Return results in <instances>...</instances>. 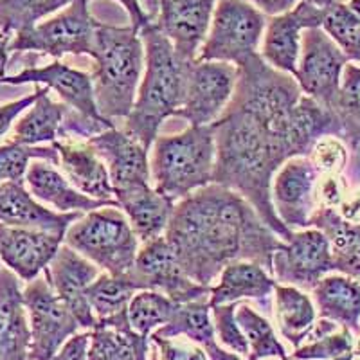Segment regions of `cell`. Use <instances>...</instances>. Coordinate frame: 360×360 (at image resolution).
<instances>
[{"mask_svg":"<svg viewBox=\"0 0 360 360\" xmlns=\"http://www.w3.org/2000/svg\"><path fill=\"white\" fill-rule=\"evenodd\" d=\"M337 213L344 220L352 221V224H360V184L355 191H348V195L344 197L342 204L337 209Z\"/></svg>","mask_w":360,"mask_h":360,"instance_id":"7dc6e473","label":"cell"},{"mask_svg":"<svg viewBox=\"0 0 360 360\" xmlns=\"http://www.w3.org/2000/svg\"><path fill=\"white\" fill-rule=\"evenodd\" d=\"M297 2H308V4H314V6H317V8L324 9L326 6L332 4L333 0H297Z\"/></svg>","mask_w":360,"mask_h":360,"instance_id":"f5cc1de1","label":"cell"},{"mask_svg":"<svg viewBox=\"0 0 360 360\" xmlns=\"http://www.w3.org/2000/svg\"><path fill=\"white\" fill-rule=\"evenodd\" d=\"M179 303L157 290H141L131 297L127 308L128 323L135 333L150 339L157 328L169 323Z\"/></svg>","mask_w":360,"mask_h":360,"instance_id":"d590c367","label":"cell"},{"mask_svg":"<svg viewBox=\"0 0 360 360\" xmlns=\"http://www.w3.org/2000/svg\"><path fill=\"white\" fill-rule=\"evenodd\" d=\"M238 304L240 303L211 307L214 332H217V339H220V342L224 346H227L231 352L238 353V355L249 356V344H247L245 335H243L242 328H240V324L236 321Z\"/></svg>","mask_w":360,"mask_h":360,"instance_id":"60d3db41","label":"cell"},{"mask_svg":"<svg viewBox=\"0 0 360 360\" xmlns=\"http://www.w3.org/2000/svg\"><path fill=\"white\" fill-rule=\"evenodd\" d=\"M44 276L51 283L58 297L72 311L79 326L85 328L86 332L94 330L98 317L89 303L86 288L99 276L98 266L83 258L72 247L63 243L49 266L44 270Z\"/></svg>","mask_w":360,"mask_h":360,"instance_id":"2e32d148","label":"cell"},{"mask_svg":"<svg viewBox=\"0 0 360 360\" xmlns=\"http://www.w3.org/2000/svg\"><path fill=\"white\" fill-rule=\"evenodd\" d=\"M0 83H8V85L37 83V85H44L49 90H54L72 110L79 112L89 119L99 121V123L115 127V123L103 117L96 107L94 86H92L90 74L72 69V67L58 62V60L44 67H25L22 72L15 74V76H4L0 79Z\"/></svg>","mask_w":360,"mask_h":360,"instance_id":"ac0fdd59","label":"cell"},{"mask_svg":"<svg viewBox=\"0 0 360 360\" xmlns=\"http://www.w3.org/2000/svg\"><path fill=\"white\" fill-rule=\"evenodd\" d=\"M150 339L131 330L127 311L98 319L90 330V346L86 360H148Z\"/></svg>","mask_w":360,"mask_h":360,"instance_id":"484cf974","label":"cell"},{"mask_svg":"<svg viewBox=\"0 0 360 360\" xmlns=\"http://www.w3.org/2000/svg\"><path fill=\"white\" fill-rule=\"evenodd\" d=\"M308 227L319 229L328 238L333 254V270L360 279V224L344 220L335 209L317 207Z\"/></svg>","mask_w":360,"mask_h":360,"instance_id":"83f0119b","label":"cell"},{"mask_svg":"<svg viewBox=\"0 0 360 360\" xmlns=\"http://www.w3.org/2000/svg\"><path fill=\"white\" fill-rule=\"evenodd\" d=\"M94 70L90 74L99 114L114 123L127 119L137 99L146 54L135 27H115L99 22L94 38Z\"/></svg>","mask_w":360,"mask_h":360,"instance_id":"277c9868","label":"cell"},{"mask_svg":"<svg viewBox=\"0 0 360 360\" xmlns=\"http://www.w3.org/2000/svg\"><path fill=\"white\" fill-rule=\"evenodd\" d=\"M60 164L74 188L96 200H115L107 164L89 141L78 137H63L53 143Z\"/></svg>","mask_w":360,"mask_h":360,"instance_id":"44dd1931","label":"cell"},{"mask_svg":"<svg viewBox=\"0 0 360 360\" xmlns=\"http://www.w3.org/2000/svg\"><path fill=\"white\" fill-rule=\"evenodd\" d=\"M148 360H159V352H157L155 344L152 342V346H150V353H148Z\"/></svg>","mask_w":360,"mask_h":360,"instance_id":"11a10c76","label":"cell"},{"mask_svg":"<svg viewBox=\"0 0 360 360\" xmlns=\"http://www.w3.org/2000/svg\"><path fill=\"white\" fill-rule=\"evenodd\" d=\"M31 328L18 276L0 269V360H31Z\"/></svg>","mask_w":360,"mask_h":360,"instance_id":"603a6c76","label":"cell"},{"mask_svg":"<svg viewBox=\"0 0 360 360\" xmlns=\"http://www.w3.org/2000/svg\"><path fill=\"white\" fill-rule=\"evenodd\" d=\"M355 342V333L340 326L335 332L303 342L288 360H353Z\"/></svg>","mask_w":360,"mask_h":360,"instance_id":"f35d334b","label":"cell"},{"mask_svg":"<svg viewBox=\"0 0 360 360\" xmlns=\"http://www.w3.org/2000/svg\"><path fill=\"white\" fill-rule=\"evenodd\" d=\"M355 355H360V339H356L355 342Z\"/></svg>","mask_w":360,"mask_h":360,"instance_id":"9f6ffc18","label":"cell"},{"mask_svg":"<svg viewBox=\"0 0 360 360\" xmlns=\"http://www.w3.org/2000/svg\"><path fill=\"white\" fill-rule=\"evenodd\" d=\"M164 236L189 278L204 287L242 259L272 276L274 252L285 242L240 193L214 182L176 202Z\"/></svg>","mask_w":360,"mask_h":360,"instance_id":"7a4b0ae2","label":"cell"},{"mask_svg":"<svg viewBox=\"0 0 360 360\" xmlns=\"http://www.w3.org/2000/svg\"><path fill=\"white\" fill-rule=\"evenodd\" d=\"M236 321L242 328L249 344L247 360H265L278 356L279 360H288V353L278 340L274 328L269 321L254 310L249 303H240L236 308Z\"/></svg>","mask_w":360,"mask_h":360,"instance_id":"836d02e7","label":"cell"},{"mask_svg":"<svg viewBox=\"0 0 360 360\" xmlns=\"http://www.w3.org/2000/svg\"><path fill=\"white\" fill-rule=\"evenodd\" d=\"M13 37L0 33V79L4 78L6 67H8V56H9V41Z\"/></svg>","mask_w":360,"mask_h":360,"instance_id":"816d5d0a","label":"cell"},{"mask_svg":"<svg viewBox=\"0 0 360 360\" xmlns=\"http://www.w3.org/2000/svg\"><path fill=\"white\" fill-rule=\"evenodd\" d=\"M333 272V254L328 238L315 227L294 231L274 252L272 276L279 285L314 290L321 279Z\"/></svg>","mask_w":360,"mask_h":360,"instance_id":"7c38bea8","label":"cell"},{"mask_svg":"<svg viewBox=\"0 0 360 360\" xmlns=\"http://www.w3.org/2000/svg\"><path fill=\"white\" fill-rule=\"evenodd\" d=\"M266 22L265 13L249 0H218L197 60L240 65L247 58L259 53Z\"/></svg>","mask_w":360,"mask_h":360,"instance_id":"52a82bcc","label":"cell"},{"mask_svg":"<svg viewBox=\"0 0 360 360\" xmlns=\"http://www.w3.org/2000/svg\"><path fill=\"white\" fill-rule=\"evenodd\" d=\"M308 159L311 160L319 175L342 173L348 164V150L339 137L328 135L315 143Z\"/></svg>","mask_w":360,"mask_h":360,"instance_id":"b9f144b4","label":"cell"},{"mask_svg":"<svg viewBox=\"0 0 360 360\" xmlns=\"http://www.w3.org/2000/svg\"><path fill=\"white\" fill-rule=\"evenodd\" d=\"M238 67L225 62H195L188 69L186 98L175 115L191 127H207L218 121L236 89Z\"/></svg>","mask_w":360,"mask_h":360,"instance_id":"8fae6325","label":"cell"},{"mask_svg":"<svg viewBox=\"0 0 360 360\" xmlns=\"http://www.w3.org/2000/svg\"><path fill=\"white\" fill-rule=\"evenodd\" d=\"M98 24L90 15L89 0H74L53 18L15 34L9 41V53H41L56 60L65 54L92 56Z\"/></svg>","mask_w":360,"mask_h":360,"instance_id":"ba28073f","label":"cell"},{"mask_svg":"<svg viewBox=\"0 0 360 360\" xmlns=\"http://www.w3.org/2000/svg\"><path fill=\"white\" fill-rule=\"evenodd\" d=\"M24 304L31 328L29 356L31 360H54L63 344L82 326L45 276L29 281L24 290Z\"/></svg>","mask_w":360,"mask_h":360,"instance_id":"9c48e42d","label":"cell"},{"mask_svg":"<svg viewBox=\"0 0 360 360\" xmlns=\"http://www.w3.org/2000/svg\"><path fill=\"white\" fill-rule=\"evenodd\" d=\"M205 353H207L209 360H243L238 353H229L221 349L217 342L209 344L207 348H204Z\"/></svg>","mask_w":360,"mask_h":360,"instance_id":"f907efd6","label":"cell"},{"mask_svg":"<svg viewBox=\"0 0 360 360\" xmlns=\"http://www.w3.org/2000/svg\"><path fill=\"white\" fill-rule=\"evenodd\" d=\"M311 294L321 319L333 321L360 335V279L344 274L324 276Z\"/></svg>","mask_w":360,"mask_h":360,"instance_id":"4316f807","label":"cell"},{"mask_svg":"<svg viewBox=\"0 0 360 360\" xmlns=\"http://www.w3.org/2000/svg\"><path fill=\"white\" fill-rule=\"evenodd\" d=\"M249 2L256 6L262 13H265L269 18L290 11L297 4V0H249Z\"/></svg>","mask_w":360,"mask_h":360,"instance_id":"c3c4849f","label":"cell"},{"mask_svg":"<svg viewBox=\"0 0 360 360\" xmlns=\"http://www.w3.org/2000/svg\"><path fill=\"white\" fill-rule=\"evenodd\" d=\"M74 0H0V33L15 37L40 24Z\"/></svg>","mask_w":360,"mask_h":360,"instance_id":"e575fe53","label":"cell"},{"mask_svg":"<svg viewBox=\"0 0 360 360\" xmlns=\"http://www.w3.org/2000/svg\"><path fill=\"white\" fill-rule=\"evenodd\" d=\"M53 162H33L25 175V184L37 200L49 204L58 213H90L96 209L115 205L117 200H96L74 188L65 175L54 168Z\"/></svg>","mask_w":360,"mask_h":360,"instance_id":"cb8c5ba5","label":"cell"},{"mask_svg":"<svg viewBox=\"0 0 360 360\" xmlns=\"http://www.w3.org/2000/svg\"><path fill=\"white\" fill-rule=\"evenodd\" d=\"M152 148L153 188L169 200L179 202L213 184L217 164L213 124L189 127L175 135H159Z\"/></svg>","mask_w":360,"mask_h":360,"instance_id":"5b68a950","label":"cell"},{"mask_svg":"<svg viewBox=\"0 0 360 360\" xmlns=\"http://www.w3.org/2000/svg\"><path fill=\"white\" fill-rule=\"evenodd\" d=\"M340 128L342 139L349 148L360 146V65L349 62L344 67L342 83H340L339 96L333 105Z\"/></svg>","mask_w":360,"mask_h":360,"instance_id":"8d00e7d4","label":"cell"},{"mask_svg":"<svg viewBox=\"0 0 360 360\" xmlns=\"http://www.w3.org/2000/svg\"><path fill=\"white\" fill-rule=\"evenodd\" d=\"M152 335L162 337V339L186 337L202 348H207L209 344L217 342L211 304L209 301H205V297L189 301V303H179L169 323L157 328Z\"/></svg>","mask_w":360,"mask_h":360,"instance_id":"1f68e13d","label":"cell"},{"mask_svg":"<svg viewBox=\"0 0 360 360\" xmlns=\"http://www.w3.org/2000/svg\"><path fill=\"white\" fill-rule=\"evenodd\" d=\"M144 290L134 272L123 276H112L108 272L99 274L86 288V297L98 319H107L127 311L131 297Z\"/></svg>","mask_w":360,"mask_h":360,"instance_id":"d6a6232c","label":"cell"},{"mask_svg":"<svg viewBox=\"0 0 360 360\" xmlns=\"http://www.w3.org/2000/svg\"><path fill=\"white\" fill-rule=\"evenodd\" d=\"M157 15H150L184 62H195L211 27L218 0H157Z\"/></svg>","mask_w":360,"mask_h":360,"instance_id":"9a60e30c","label":"cell"},{"mask_svg":"<svg viewBox=\"0 0 360 360\" xmlns=\"http://www.w3.org/2000/svg\"><path fill=\"white\" fill-rule=\"evenodd\" d=\"M31 159L60 164V157L53 144L51 146H27V144L8 143L0 146V184L2 182H25Z\"/></svg>","mask_w":360,"mask_h":360,"instance_id":"ab89813d","label":"cell"},{"mask_svg":"<svg viewBox=\"0 0 360 360\" xmlns=\"http://www.w3.org/2000/svg\"><path fill=\"white\" fill-rule=\"evenodd\" d=\"M348 8L352 9V11L356 15V17L360 18V0H349Z\"/></svg>","mask_w":360,"mask_h":360,"instance_id":"db71d44e","label":"cell"},{"mask_svg":"<svg viewBox=\"0 0 360 360\" xmlns=\"http://www.w3.org/2000/svg\"><path fill=\"white\" fill-rule=\"evenodd\" d=\"M134 274L144 290L160 292L175 303H189L211 294V287L198 285L189 278L166 236L143 243L135 259Z\"/></svg>","mask_w":360,"mask_h":360,"instance_id":"4fadbf2b","label":"cell"},{"mask_svg":"<svg viewBox=\"0 0 360 360\" xmlns=\"http://www.w3.org/2000/svg\"><path fill=\"white\" fill-rule=\"evenodd\" d=\"M0 269H2V266H0Z\"/></svg>","mask_w":360,"mask_h":360,"instance_id":"6f0895ef","label":"cell"},{"mask_svg":"<svg viewBox=\"0 0 360 360\" xmlns=\"http://www.w3.org/2000/svg\"><path fill=\"white\" fill-rule=\"evenodd\" d=\"M324 9L308 2H297L290 11L270 17L263 34V60L274 69L295 76L301 54V33L307 29L321 27Z\"/></svg>","mask_w":360,"mask_h":360,"instance_id":"e0dca14e","label":"cell"},{"mask_svg":"<svg viewBox=\"0 0 360 360\" xmlns=\"http://www.w3.org/2000/svg\"><path fill=\"white\" fill-rule=\"evenodd\" d=\"M146 54V69L141 79L134 110L124 119L123 130L152 150L159 137L160 124L175 115L186 98L188 69L193 62H184L176 54L169 38L150 20L139 31Z\"/></svg>","mask_w":360,"mask_h":360,"instance_id":"3957f363","label":"cell"},{"mask_svg":"<svg viewBox=\"0 0 360 360\" xmlns=\"http://www.w3.org/2000/svg\"><path fill=\"white\" fill-rule=\"evenodd\" d=\"M297 103L294 92L279 86L240 90L213 123V182L240 193L285 242L294 231L276 214L272 179L288 159L303 157L295 135Z\"/></svg>","mask_w":360,"mask_h":360,"instance_id":"6da1fadb","label":"cell"},{"mask_svg":"<svg viewBox=\"0 0 360 360\" xmlns=\"http://www.w3.org/2000/svg\"><path fill=\"white\" fill-rule=\"evenodd\" d=\"M89 2H92V0H89ZM117 2L127 9L128 17H130L131 22L130 25L137 29V31H141L148 22L152 20V18H150V13L144 11L139 0H117Z\"/></svg>","mask_w":360,"mask_h":360,"instance_id":"681fc988","label":"cell"},{"mask_svg":"<svg viewBox=\"0 0 360 360\" xmlns=\"http://www.w3.org/2000/svg\"><path fill=\"white\" fill-rule=\"evenodd\" d=\"M348 63V56L323 27H311L301 37V54L294 78L304 96L333 110L344 67Z\"/></svg>","mask_w":360,"mask_h":360,"instance_id":"30bf717a","label":"cell"},{"mask_svg":"<svg viewBox=\"0 0 360 360\" xmlns=\"http://www.w3.org/2000/svg\"><path fill=\"white\" fill-rule=\"evenodd\" d=\"M63 240L60 234L0 224V259L29 283L49 266Z\"/></svg>","mask_w":360,"mask_h":360,"instance_id":"ffe728a7","label":"cell"},{"mask_svg":"<svg viewBox=\"0 0 360 360\" xmlns=\"http://www.w3.org/2000/svg\"><path fill=\"white\" fill-rule=\"evenodd\" d=\"M63 242L112 276L134 272L139 252V238L115 205L83 214L67 229Z\"/></svg>","mask_w":360,"mask_h":360,"instance_id":"8992f818","label":"cell"},{"mask_svg":"<svg viewBox=\"0 0 360 360\" xmlns=\"http://www.w3.org/2000/svg\"><path fill=\"white\" fill-rule=\"evenodd\" d=\"M70 107L49 98V89L37 99L31 110L24 115L13 130L11 143L34 146L40 143H56L62 135L63 121Z\"/></svg>","mask_w":360,"mask_h":360,"instance_id":"f546056e","label":"cell"},{"mask_svg":"<svg viewBox=\"0 0 360 360\" xmlns=\"http://www.w3.org/2000/svg\"><path fill=\"white\" fill-rule=\"evenodd\" d=\"M47 86H37L33 94L25 96V98L18 99V101L6 103V105H0V137H4L6 134L11 128L13 121L25 110V108H31L37 103V99L44 94Z\"/></svg>","mask_w":360,"mask_h":360,"instance_id":"f6af8a7d","label":"cell"},{"mask_svg":"<svg viewBox=\"0 0 360 360\" xmlns=\"http://www.w3.org/2000/svg\"><path fill=\"white\" fill-rule=\"evenodd\" d=\"M150 340L155 344L159 360H209L205 349L191 340L162 339L155 335H150Z\"/></svg>","mask_w":360,"mask_h":360,"instance_id":"7bdbcfd3","label":"cell"},{"mask_svg":"<svg viewBox=\"0 0 360 360\" xmlns=\"http://www.w3.org/2000/svg\"><path fill=\"white\" fill-rule=\"evenodd\" d=\"M25 182H2L0 184V224L25 229L45 231V233L65 236L67 229L83 217L78 213H58L34 200Z\"/></svg>","mask_w":360,"mask_h":360,"instance_id":"7402d4cb","label":"cell"},{"mask_svg":"<svg viewBox=\"0 0 360 360\" xmlns=\"http://www.w3.org/2000/svg\"><path fill=\"white\" fill-rule=\"evenodd\" d=\"M276 321L279 332L294 348H299L307 340L315 324V304L307 292L290 285L276 283Z\"/></svg>","mask_w":360,"mask_h":360,"instance_id":"4dcf8cb0","label":"cell"},{"mask_svg":"<svg viewBox=\"0 0 360 360\" xmlns=\"http://www.w3.org/2000/svg\"><path fill=\"white\" fill-rule=\"evenodd\" d=\"M321 27L339 45L349 62L360 65V18L348 4H344L342 0H333L326 6Z\"/></svg>","mask_w":360,"mask_h":360,"instance_id":"74e56055","label":"cell"},{"mask_svg":"<svg viewBox=\"0 0 360 360\" xmlns=\"http://www.w3.org/2000/svg\"><path fill=\"white\" fill-rule=\"evenodd\" d=\"M86 141L94 146L103 162L107 164L114 195L134 186L150 184L152 180L150 160H148L150 150H146L130 134L114 127L98 135H92Z\"/></svg>","mask_w":360,"mask_h":360,"instance_id":"d6986e66","label":"cell"},{"mask_svg":"<svg viewBox=\"0 0 360 360\" xmlns=\"http://www.w3.org/2000/svg\"><path fill=\"white\" fill-rule=\"evenodd\" d=\"M89 346L90 332L76 333V335H72L65 344H63V348L58 352L54 360H86Z\"/></svg>","mask_w":360,"mask_h":360,"instance_id":"bcb514c9","label":"cell"},{"mask_svg":"<svg viewBox=\"0 0 360 360\" xmlns=\"http://www.w3.org/2000/svg\"><path fill=\"white\" fill-rule=\"evenodd\" d=\"M348 191V184H346L342 173L319 175L317 184H315V205L317 207H332L337 211Z\"/></svg>","mask_w":360,"mask_h":360,"instance_id":"ee69618b","label":"cell"},{"mask_svg":"<svg viewBox=\"0 0 360 360\" xmlns=\"http://www.w3.org/2000/svg\"><path fill=\"white\" fill-rule=\"evenodd\" d=\"M319 172L308 157H292L272 179V205L279 220L290 231L308 229L315 205Z\"/></svg>","mask_w":360,"mask_h":360,"instance_id":"5bb4252c","label":"cell"},{"mask_svg":"<svg viewBox=\"0 0 360 360\" xmlns=\"http://www.w3.org/2000/svg\"><path fill=\"white\" fill-rule=\"evenodd\" d=\"M276 288V279L256 262H233L218 276V283L211 287L209 304L242 303V299H265Z\"/></svg>","mask_w":360,"mask_h":360,"instance_id":"f1b7e54d","label":"cell"},{"mask_svg":"<svg viewBox=\"0 0 360 360\" xmlns=\"http://www.w3.org/2000/svg\"><path fill=\"white\" fill-rule=\"evenodd\" d=\"M115 200L123 209L131 229L141 243L164 236L176 202L160 195L150 184L134 186L115 193Z\"/></svg>","mask_w":360,"mask_h":360,"instance_id":"d4e9b609","label":"cell"}]
</instances>
